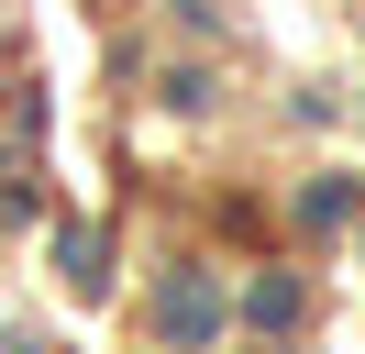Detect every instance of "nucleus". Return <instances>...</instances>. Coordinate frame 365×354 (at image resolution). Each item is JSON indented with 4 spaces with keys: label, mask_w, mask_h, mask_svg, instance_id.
<instances>
[{
    "label": "nucleus",
    "mask_w": 365,
    "mask_h": 354,
    "mask_svg": "<svg viewBox=\"0 0 365 354\" xmlns=\"http://www.w3.org/2000/svg\"><path fill=\"white\" fill-rule=\"evenodd\" d=\"M166 332H178V343H200V332H210V288H200V277L166 288Z\"/></svg>",
    "instance_id": "f257e3e1"
}]
</instances>
